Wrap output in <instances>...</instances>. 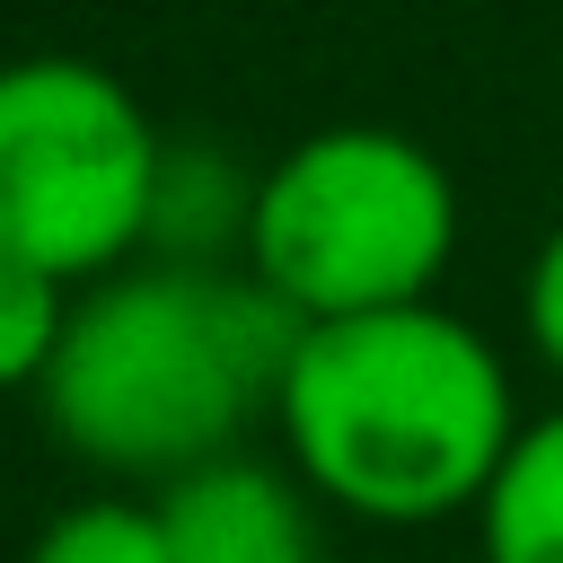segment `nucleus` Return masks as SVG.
I'll list each match as a JSON object with an SVG mask.
<instances>
[{"instance_id": "obj_1", "label": "nucleus", "mask_w": 563, "mask_h": 563, "mask_svg": "<svg viewBox=\"0 0 563 563\" xmlns=\"http://www.w3.org/2000/svg\"><path fill=\"white\" fill-rule=\"evenodd\" d=\"M299 325L308 317L246 264L132 255L123 273L70 290V325L35 378L44 431L106 484H167L273 422Z\"/></svg>"}, {"instance_id": "obj_2", "label": "nucleus", "mask_w": 563, "mask_h": 563, "mask_svg": "<svg viewBox=\"0 0 563 563\" xmlns=\"http://www.w3.org/2000/svg\"><path fill=\"white\" fill-rule=\"evenodd\" d=\"M519 422L528 405L501 343L440 299L308 317L273 387V431L299 484L369 528L475 510Z\"/></svg>"}, {"instance_id": "obj_3", "label": "nucleus", "mask_w": 563, "mask_h": 563, "mask_svg": "<svg viewBox=\"0 0 563 563\" xmlns=\"http://www.w3.org/2000/svg\"><path fill=\"white\" fill-rule=\"evenodd\" d=\"M457 176L440 150L387 123H325L255 167L246 211V273L299 308V317H361L440 299V273L457 264Z\"/></svg>"}, {"instance_id": "obj_4", "label": "nucleus", "mask_w": 563, "mask_h": 563, "mask_svg": "<svg viewBox=\"0 0 563 563\" xmlns=\"http://www.w3.org/2000/svg\"><path fill=\"white\" fill-rule=\"evenodd\" d=\"M158 158L167 132L106 62H0V255H26L70 290L123 273L150 255Z\"/></svg>"}, {"instance_id": "obj_5", "label": "nucleus", "mask_w": 563, "mask_h": 563, "mask_svg": "<svg viewBox=\"0 0 563 563\" xmlns=\"http://www.w3.org/2000/svg\"><path fill=\"white\" fill-rule=\"evenodd\" d=\"M150 501L167 528V563H325V545H317L325 501L299 484L290 457L220 449V457L167 475Z\"/></svg>"}, {"instance_id": "obj_6", "label": "nucleus", "mask_w": 563, "mask_h": 563, "mask_svg": "<svg viewBox=\"0 0 563 563\" xmlns=\"http://www.w3.org/2000/svg\"><path fill=\"white\" fill-rule=\"evenodd\" d=\"M466 519H475V563H563V405L510 431Z\"/></svg>"}, {"instance_id": "obj_7", "label": "nucleus", "mask_w": 563, "mask_h": 563, "mask_svg": "<svg viewBox=\"0 0 563 563\" xmlns=\"http://www.w3.org/2000/svg\"><path fill=\"white\" fill-rule=\"evenodd\" d=\"M255 211V167L211 141H167L158 194H150V255L176 264H238Z\"/></svg>"}, {"instance_id": "obj_8", "label": "nucleus", "mask_w": 563, "mask_h": 563, "mask_svg": "<svg viewBox=\"0 0 563 563\" xmlns=\"http://www.w3.org/2000/svg\"><path fill=\"white\" fill-rule=\"evenodd\" d=\"M26 563H167L158 501H141V493H88V501H70V510L44 519V537H35Z\"/></svg>"}, {"instance_id": "obj_9", "label": "nucleus", "mask_w": 563, "mask_h": 563, "mask_svg": "<svg viewBox=\"0 0 563 563\" xmlns=\"http://www.w3.org/2000/svg\"><path fill=\"white\" fill-rule=\"evenodd\" d=\"M62 325H70V282H53L26 255H0V387H35L53 369Z\"/></svg>"}, {"instance_id": "obj_10", "label": "nucleus", "mask_w": 563, "mask_h": 563, "mask_svg": "<svg viewBox=\"0 0 563 563\" xmlns=\"http://www.w3.org/2000/svg\"><path fill=\"white\" fill-rule=\"evenodd\" d=\"M519 334H528L537 369L563 387V220L537 238V255H528V273H519Z\"/></svg>"}]
</instances>
